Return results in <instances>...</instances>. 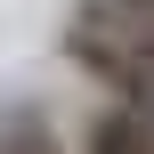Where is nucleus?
<instances>
[{
    "instance_id": "1",
    "label": "nucleus",
    "mask_w": 154,
    "mask_h": 154,
    "mask_svg": "<svg viewBox=\"0 0 154 154\" xmlns=\"http://www.w3.org/2000/svg\"><path fill=\"white\" fill-rule=\"evenodd\" d=\"M57 49H65V65H73V73H89V81H97V97L154 114V32H138L114 0H73V8H65Z\"/></svg>"
},
{
    "instance_id": "2",
    "label": "nucleus",
    "mask_w": 154,
    "mask_h": 154,
    "mask_svg": "<svg viewBox=\"0 0 154 154\" xmlns=\"http://www.w3.org/2000/svg\"><path fill=\"white\" fill-rule=\"evenodd\" d=\"M73 154H154V114H138V106H114V97H97V114L81 122Z\"/></svg>"
},
{
    "instance_id": "3",
    "label": "nucleus",
    "mask_w": 154,
    "mask_h": 154,
    "mask_svg": "<svg viewBox=\"0 0 154 154\" xmlns=\"http://www.w3.org/2000/svg\"><path fill=\"white\" fill-rule=\"evenodd\" d=\"M0 154H73V138H57L41 114H0Z\"/></svg>"
},
{
    "instance_id": "4",
    "label": "nucleus",
    "mask_w": 154,
    "mask_h": 154,
    "mask_svg": "<svg viewBox=\"0 0 154 154\" xmlns=\"http://www.w3.org/2000/svg\"><path fill=\"white\" fill-rule=\"evenodd\" d=\"M114 8H122V16L138 24V32H154V0H114Z\"/></svg>"
}]
</instances>
